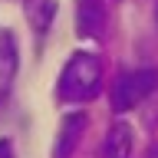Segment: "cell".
Here are the masks:
<instances>
[{"instance_id":"obj_7","label":"cell","mask_w":158,"mask_h":158,"mask_svg":"<svg viewBox=\"0 0 158 158\" xmlns=\"http://www.w3.org/2000/svg\"><path fill=\"white\" fill-rule=\"evenodd\" d=\"M20 66V53H17V36L10 30H0V92H7L13 76Z\"/></svg>"},{"instance_id":"obj_4","label":"cell","mask_w":158,"mask_h":158,"mask_svg":"<svg viewBox=\"0 0 158 158\" xmlns=\"http://www.w3.org/2000/svg\"><path fill=\"white\" fill-rule=\"evenodd\" d=\"M132 142H135L132 125H128V122H115V125L106 132V138H102L99 158H132Z\"/></svg>"},{"instance_id":"obj_9","label":"cell","mask_w":158,"mask_h":158,"mask_svg":"<svg viewBox=\"0 0 158 158\" xmlns=\"http://www.w3.org/2000/svg\"><path fill=\"white\" fill-rule=\"evenodd\" d=\"M145 158H158V145H155V148H152V152H148V155H145Z\"/></svg>"},{"instance_id":"obj_8","label":"cell","mask_w":158,"mask_h":158,"mask_svg":"<svg viewBox=\"0 0 158 158\" xmlns=\"http://www.w3.org/2000/svg\"><path fill=\"white\" fill-rule=\"evenodd\" d=\"M0 158H17V155H13V145H10V138H0Z\"/></svg>"},{"instance_id":"obj_6","label":"cell","mask_w":158,"mask_h":158,"mask_svg":"<svg viewBox=\"0 0 158 158\" xmlns=\"http://www.w3.org/2000/svg\"><path fill=\"white\" fill-rule=\"evenodd\" d=\"M82 132H86V115H82V112H73V115H66V118H63V125H59L56 145H53V158H69Z\"/></svg>"},{"instance_id":"obj_5","label":"cell","mask_w":158,"mask_h":158,"mask_svg":"<svg viewBox=\"0 0 158 158\" xmlns=\"http://www.w3.org/2000/svg\"><path fill=\"white\" fill-rule=\"evenodd\" d=\"M56 10H59L56 0H23V17H27L30 30L36 36H46L49 33L53 20H56Z\"/></svg>"},{"instance_id":"obj_3","label":"cell","mask_w":158,"mask_h":158,"mask_svg":"<svg viewBox=\"0 0 158 158\" xmlns=\"http://www.w3.org/2000/svg\"><path fill=\"white\" fill-rule=\"evenodd\" d=\"M106 30V7L99 0H79L76 7V33L89 40H99Z\"/></svg>"},{"instance_id":"obj_1","label":"cell","mask_w":158,"mask_h":158,"mask_svg":"<svg viewBox=\"0 0 158 158\" xmlns=\"http://www.w3.org/2000/svg\"><path fill=\"white\" fill-rule=\"evenodd\" d=\"M56 92L63 102H89L102 92V59L96 53H73L59 73Z\"/></svg>"},{"instance_id":"obj_2","label":"cell","mask_w":158,"mask_h":158,"mask_svg":"<svg viewBox=\"0 0 158 158\" xmlns=\"http://www.w3.org/2000/svg\"><path fill=\"white\" fill-rule=\"evenodd\" d=\"M158 89V69H128L118 73L112 82V109L115 112H128L138 102H145Z\"/></svg>"}]
</instances>
